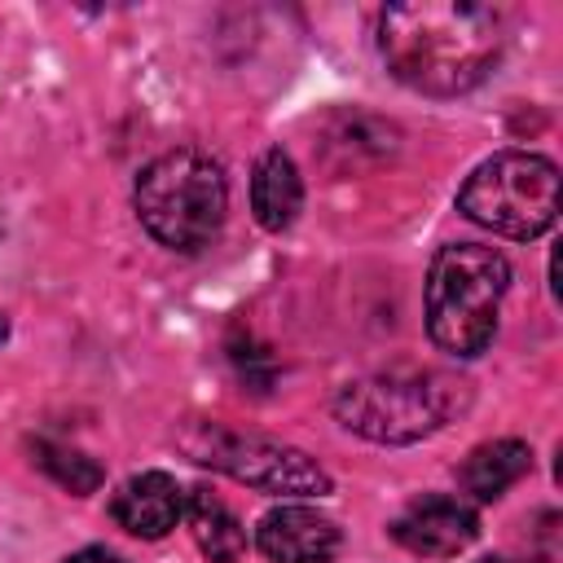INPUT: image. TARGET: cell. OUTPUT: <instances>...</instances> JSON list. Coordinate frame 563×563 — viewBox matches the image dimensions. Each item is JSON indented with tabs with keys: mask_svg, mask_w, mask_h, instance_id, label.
I'll list each match as a JSON object with an SVG mask.
<instances>
[{
	"mask_svg": "<svg viewBox=\"0 0 563 563\" xmlns=\"http://www.w3.org/2000/svg\"><path fill=\"white\" fill-rule=\"evenodd\" d=\"M339 541L334 519L317 515L312 506H273L255 528V545L268 563H330Z\"/></svg>",
	"mask_w": 563,
	"mask_h": 563,
	"instance_id": "ba28073f",
	"label": "cell"
},
{
	"mask_svg": "<svg viewBox=\"0 0 563 563\" xmlns=\"http://www.w3.org/2000/svg\"><path fill=\"white\" fill-rule=\"evenodd\" d=\"M31 453H35V466L40 471H48L62 488H70L79 497L101 484V466L92 457H84L79 449H66V444H53V440H35Z\"/></svg>",
	"mask_w": 563,
	"mask_h": 563,
	"instance_id": "4fadbf2b",
	"label": "cell"
},
{
	"mask_svg": "<svg viewBox=\"0 0 563 563\" xmlns=\"http://www.w3.org/2000/svg\"><path fill=\"white\" fill-rule=\"evenodd\" d=\"M510 286L501 251L479 242H449L427 273V330L449 356H479L493 343L497 308Z\"/></svg>",
	"mask_w": 563,
	"mask_h": 563,
	"instance_id": "3957f363",
	"label": "cell"
},
{
	"mask_svg": "<svg viewBox=\"0 0 563 563\" xmlns=\"http://www.w3.org/2000/svg\"><path fill=\"white\" fill-rule=\"evenodd\" d=\"M132 198L150 238L180 255L211 246L229 211V185L220 163L194 145L167 150L154 163H145Z\"/></svg>",
	"mask_w": 563,
	"mask_h": 563,
	"instance_id": "7a4b0ae2",
	"label": "cell"
},
{
	"mask_svg": "<svg viewBox=\"0 0 563 563\" xmlns=\"http://www.w3.org/2000/svg\"><path fill=\"white\" fill-rule=\"evenodd\" d=\"M391 537L409 554L449 559V554H462L479 537V519H475L471 501H462L453 493H422L391 519Z\"/></svg>",
	"mask_w": 563,
	"mask_h": 563,
	"instance_id": "52a82bcc",
	"label": "cell"
},
{
	"mask_svg": "<svg viewBox=\"0 0 563 563\" xmlns=\"http://www.w3.org/2000/svg\"><path fill=\"white\" fill-rule=\"evenodd\" d=\"M176 444L211 471H224L229 479L260 488V493H277V497H321L330 493V475L303 453L290 449L282 440L268 435H246V431H229L220 422L207 418H189L176 435Z\"/></svg>",
	"mask_w": 563,
	"mask_h": 563,
	"instance_id": "8992f818",
	"label": "cell"
},
{
	"mask_svg": "<svg viewBox=\"0 0 563 563\" xmlns=\"http://www.w3.org/2000/svg\"><path fill=\"white\" fill-rule=\"evenodd\" d=\"M528 466H532V449L523 440H488L462 457L457 484L475 501H497L510 484H519L528 475Z\"/></svg>",
	"mask_w": 563,
	"mask_h": 563,
	"instance_id": "8fae6325",
	"label": "cell"
},
{
	"mask_svg": "<svg viewBox=\"0 0 563 563\" xmlns=\"http://www.w3.org/2000/svg\"><path fill=\"white\" fill-rule=\"evenodd\" d=\"M299 207H303L299 167L290 163L286 150H264V158L255 163V176H251V211H255V220L268 233H282V229L295 224Z\"/></svg>",
	"mask_w": 563,
	"mask_h": 563,
	"instance_id": "30bf717a",
	"label": "cell"
},
{
	"mask_svg": "<svg viewBox=\"0 0 563 563\" xmlns=\"http://www.w3.org/2000/svg\"><path fill=\"white\" fill-rule=\"evenodd\" d=\"M457 211L501 238L532 242L559 220V167L545 154H493L457 189Z\"/></svg>",
	"mask_w": 563,
	"mask_h": 563,
	"instance_id": "277c9868",
	"label": "cell"
},
{
	"mask_svg": "<svg viewBox=\"0 0 563 563\" xmlns=\"http://www.w3.org/2000/svg\"><path fill=\"white\" fill-rule=\"evenodd\" d=\"M387 70L431 97H457L488 79L506 48V9L471 0H409L378 18Z\"/></svg>",
	"mask_w": 563,
	"mask_h": 563,
	"instance_id": "6da1fadb",
	"label": "cell"
},
{
	"mask_svg": "<svg viewBox=\"0 0 563 563\" xmlns=\"http://www.w3.org/2000/svg\"><path fill=\"white\" fill-rule=\"evenodd\" d=\"M484 563H515V559H484Z\"/></svg>",
	"mask_w": 563,
	"mask_h": 563,
	"instance_id": "9a60e30c",
	"label": "cell"
},
{
	"mask_svg": "<svg viewBox=\"0 0 563 563\" xmlns=\"http://www.w3.org/2000/svg\"><path fill=\"white\" fill-rule=\"evenodd\" d=\"M462 383L444 374H369L339 391L334 418L378 444H413L444 427Z\"/></svg>",
	"mask_w": 563,
	"mask_h": 563,
	"instance_id": "5b68a950",
	"label": "cell"
},
{
	"mask_svg": "<svg viewBox=\"0 0 563 563\" xmlns=\"http://www.w3.org/2000/svg\"><path fill=\"white\" fill-rule=\"evenodd\" d=\"M66 563H123V559H119V554H110V550H101V545H88V550L70 554Z\"/></svg>",
	"mask_w": 563,
	"mask_h": 563,
	"instance_id": "5bb4252c",
	"label": "cell"
},
{
	"mask_svg": "<svg viewBox=\"0 0 563 563\" xmlns=\"http://www.w3.org/2000/svg\"><path fill=\"white\" fill-rule=\"evenodd\" d=\"M180 515H185V493L176 488L167 471H141L110 497V519L123 532L145 537V541L167 537Z\"/></svg>",
	"mask_w": 563,
	"mask_h": 563,
	"instance_id": "9c48e42d",
	"label": "cell"
},
{
	"mask_svg": "<svg viewBox=\"0 0 563 563\" xmlns=\"http://www.w3.org/2000/svg\"><path fill=\"white\" fill-rule=\"evenodd\" d=\"M185 519H189V532H194L198 550H202L211 563H238V559H242L246 532H242L238 515H233L211 488H189V493H185Z\"/></svg>",
	"mask_w": 563,
	"mask_h": 563,
	"instance_id": "7c38bea8",
	"label": "cell"
}]
</instances>
